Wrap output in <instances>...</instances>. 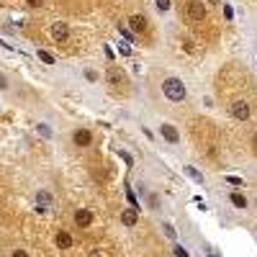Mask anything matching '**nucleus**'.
<instances>
[{
    "label": "nucleus",
    "mask_w": 257,
    "mask_h": 257,
    "mask_svg": "<svg viewBox=\"0 0 257 257\" xmlns=\"http://www.w3.org/2000/svg\"><path fill=\"white\" fill-rule=\"evenodd\" d=\"M152 126H155L157 139L167 149H175L178 157H183V132H180V126L173 123V121H165V118H152Z\"/></svg>",
    "instance_id": "1"
},
{
    "label": "nucleus",
    "mask_w": 257,
    "mask_h": 257,
    "mask_svg": "<svg viewBox=\"0 0 257 257\" xmlns=\"http://www.w3.org/2000/svg\"><path fill=\"white\" fill-rule=\"evenodd\" d=\"M157 90L167 103H173V105H180L188 98V85L180 75H162L160 82H157Z\"/></svg>",
    "instance_id": "2"
},
{
    "label": "nucleus",
    "mask_w": 257,
    "mask_h": 257,
    "mask_svg": "<svg viewBox=\"0 0 257 257\" xmlns=\"http://www.w3.org/2000/svg\"><path fill=\"white\" fill-rule=\"evenodd\" d=\"M224 201H226V206L231 208V213H237L239 219H244L247 213L252 211V201H249L247 193H242V190H229V193H224Z\"/></svg>",
    "instance_id": "3"
},
{
    "label": "nucleus",
    "mask_w": 257,
    "mask_h": 257,
    "mask_svg": "<svg viewBox=\"0 0 257 257\" xmlns=\"http://www.w3.org/2000/svg\"><path fill=\"white\" fill-rule=\"evenodd\" d=\"M80 77L88 88H95V90H100L105 85V72L100 67H95V64H85V67L80 70Z\"/></svg>",
    "instance_id": "4"
},
{
    "label": "nucleus",
    "mask_w": 257,
    "mask_h": 257,
    "mask_svg": "<svg viewBox=\"0 0 257 257\" xmlns=\"http://www.w3.org/2000/svg\"><path fill=\"white\" fill-rule=\"evenodd\" d=\"M72 144L77 147V149H90L93 144H95V132L93 128H88V126H77V128H72Z\"/></svg>",
    "instance_id": "5"
},
{
    "label": "nucleus",
    "mask_w": 257,
    "mask_h": 257,
    "mask_svg": "<svg viewBox=\"0 0 257 257\" xmlns=\"http://www.w3.org/2000/svg\"><path fill=\"white\" fill-rule=\"evenodd\" d=\"M152 11L167 26L175 21V3H173V0H152Z\"/></svg>",
    "instance_id": "6"
},
{
    "label": "nucleus",
    "mask_w": 257,
    "mask_h": 257,
    "mask_svg": "<svg viewBox=\"0 0 257 257\" xmlns=\"http://www.w3.org/2000/svg\"><path fill=\"white\" fill-rule=\"evenodd\" d=\"M229 116H231L234 121L244 123V121H249V118H252V105H249L244 98L231 100V105H229Z\"/></svg>",
    "instance_id": "7"
},
{
    "label": "nucleus",
    "mask_w": 257,
    "mask_h": 257,
    "mask_svg": "<svg viewBox=\"0 0 257 257\" xmlns=\"http://www.w3.org/2000/svg\"><path fill=\"white\" fill-rule=\"evenodd\" d=\"M34 203H36V211H39V213L52 211V208H54V193H52V190H47V188L34 190Z\"/></svg>",
    "instance_id": "8"
},
{
    "label": "nucleus",
    "mask_w": 257,
    "mask_h": 257,
    "mask_svg": "<svg viewBox=\"0 0 257 257\" xmlns=\"http://www.w3.org/2000/svg\"><path fill=\"white\" fill-rule=\"evenodd\" d=\"M105 82H108L113 90H126L128 88V75L118 67H108L105 70Z\"/></svg>",
    "instance_id": "9"
},
{
    "label": "nucleus",
    "mask_w": 257,
    "mask_h": 257,
    "mask_svg": "<svg viewBox=\"0 0 257 257\" xmlns=\"http://www.w3.org/2000/svg\"><path fill=\"white\" fill-rule=\"evenodd\" d=\"M126 24H128V29H132L137 36H147L149 29H152V24H149V18L144 13H132L126 18Z\"/></svg>",
    "instance_id": "10"
},
{
    "label": "nucleus",
    "mask_w": 257,
    "mask_h": 257,
    "mask_svg": "<svg viewBox=\"0 0 257 257\" xmlns=\"http://www.w3.org/2000/svg\"><path fill=\"white\" fill-rule=\"evenodd\" d=\"M47 34L52 36V41H59V44H64V41L70 39L72 29H70L67 21H54V24L49 26V31H47Z\"/></svg>",
    "instance_id": "11"
},
{
    "label": "nucleus",
    "mask_w": 257,
    "mask_h": 257,
    "mask_svg": "<svg viewBox=\"0 0 257 257\" xmlns=\"http://www.w3.org/2000/svg\"><path fill=\"white\" fill-rule=\"evenodd\" d=\"M185 13H188V18H190V21L201 24V21L206 18V13H208V8H206L203 0H188V3H185Z\"/></svg>",
    "instance_id": "12"
},
{
    "label": "nucleus",
    "mask_w": 257,
    "mask_h": 257,
    "mask_svg": "<svg viewBox=\"0 0 257 257\" xmlns=\"http://www.w3.org/2000/svg\"><path fill=\"white\" fill-rule=\"evenodd\" d=\"M157 224H160V231H162V237L167 239V242H180V231H178V226L173 224V221H167L165 216H157Z\"/></svg>",
    "instance_id": "13"
},
{
    "label": "nucleus",
    "mask_w": 257,
    "mask_h": 257,
    "mask_svg": "<svg viewBox=\"0 0 257 257\" xmlns=\"http://www.w3.org/2000/svg\"><path fill=\"white\" fill-rule=\"evenodd\" d=\"M183 175L190 180V183H196V185H206L208 180H206V175L201 173V167H196V165H190V162H183Z\"/></svg>",
    "instance_id": "14"
},
{
    "label": "nucleus",
    "mask_w": 257,
    "mask_h": 257,
    "mask_svg": "<svg viewBox=\"0 0 257 257\" xmlns=\"http://www.w3.org/2000/svg\"><path fill=\"white\" fill-rule=\"evenodd\" d=\"M93 221H95V213H93L90 208H77V211H75V224H77L80 229H90Z\"/></svg>",
    "instance_id": "15"
},
{
    "label": "nucleus",
    "mask_w": 257,
    "mask_h": 257,
    "mask_svg": "<svg viewBox=\"0 0 257 257\" xmlns=\"http://www.w3.org/2000/svg\"><path fill=\"white\" fill-rule=\"evenodd\" d=\"M242 36H244V41H249V44H257V18H244Z\"/></svg>",
    "instance_id": "16"
},
{
    "label": "nucleus",
    "mask_w": 257,
    "mask_h": 257,
    "mask_svg": "<svg viewBox=\"0 0 257 257\" xmlns=\"http://www.w3.org/2000/svg\"><path fill=\"white\" fill-rule=\"evenodd\" d=\"M121 224H123L126 229H134V226L139 224V211L132 208V206H126V208L121 211Z\"/></svg>",
    "instance_id": "17"
},
{
    "label": "nucleus",
    "mask_w": 257,
    "mask_h": 257,
    "mask_svg": "<svg viewBox=\"0 0 257 257\" xmlns=\"http://www.w3.org/2000/svg\"><path fill=\"white\" fill-rule=\"evenodd\" d=\"M244 59L249 62V67L257 77V44H249V41H244Z\"/></svg>",
    "instance_id": "18"
},
{
    "label": "nucleus",
    "mask_w": 257,
    "mask_h": 257,
    "mask_svg": "<svg viewBox=\"0 0 257 257\" xmlns=\"http://www.w3.org/2000/svg\"><path fill=\"white\" fill-rule=\"evenodd\" d=\"M193 239L198 242V254H203V257H221V252H219L216 247H213V244H208V242L198 239V234H196V237H193Z\"/></svg>",
    "instance_id": "19"
},
{
    "label": "nucleus",
    "mask_w": 257,
    "mask_h": 257,
    "mask_svg": "<svg viewBox=\"0 0 257 257\" xmlns=\"http://www.w3.org/2000/svg\"><path fill=\"white\" fill-rule=\"evenodd\" d=\"M54 242H57L59 249H70V247H72V234H70V231H57Z\"/></svg>",
    "instance_id": "20"
},
{
    "label": "nucleus",
    "mask_w": 257,
    "mask_h": 257,
    "mask_svg": "<svg viewBox=\"0 0 257 257\" xmlns=\"http://www.w3.org/2000/svg\"><path fill=\"white\" fill-rule=\"evenodd\" d=\"M36 57L44 62V64H49V67H54V64H57V57H54L49 49H36Z\"/></svg>",
    "instance_id": "21"
},
{
    "label": "nucleus",
    "mask_w": 257,
    "mask_h": 257,
    "mask_svg": "<svg viewBox=\"0 0 257 257\" xmlns=\"http://www.w3.org/2000/svg\"><path fill=\"white\" fill-rule=\"evenodd\" d=\"M36 132L44 137V139H54L57 134H54V126H49V123H36Z\"/></svg>",
    "instance_id": "22"
},
{
    "label": "nucleus",
    "mask_w": 257,
    "mask_h": 257,
    "mask_svg": "<svg viewBox=\"0 0 257 257\" xmlns=\"http://www.w3.org/2000/svg\"><path fill=\"white\" fill-rule=\"evenodd\" d=\"M118 31H121V36H123V39H128V41H137V34H134L132 29H128L126 21H118Z\"/></svg>",
    "instance_id": "23"
},
{
    "label": "nucleus",
    "mask_w": 257,
    "mask_h": 257,
    "mask_svg": "<svg viewBox=\"0 0 257 257\" xmlns=\"http://www.w3.org/2000/svg\"><path fill=\"white\" fill-rule=\"evenodd\" d=\"M173 257H188V249H185L180 242H175V244H173Z\"/></svg>",
    "instance_id": "24"
},
{
    "label": "nucleus",
    "mask_w": 257,
    "mask_h": 257,
    "mask_svg": "<svg viewBox=\"0 0 257 257\" xmlns=\"http://www.w3.org/2000/svg\"><path fill=\"white\" fill-rule=\"evenodd\" d=\"M11 257H31V254H29V249H24V247H16V249H11Z\"/></svg>",
    "instance_id": "25"
},
{
    "label": "nucleus",
    "mask_w": 257,
    "mask_h": 257,
    "mask_svg": "<svg viewBox=\"0 0 257 257\" xmlns=\"http://www.w3.org/2000/svg\"><path fill=\"white\" fill-rule=\"evenodd\" d=\"M11 88V80L6 77V72H0V90H8Z\"/></svg>",
    "instance_id": "26"
},
{
    "label": "nucleus",
    "mask_w": 257,
    "mask_h": 257,
    "mask_svg": "<svg viewBox=\"0 0 257 257\" xmlns=\"http://www.w3.org/2000/svg\"><path fill=\"white\" fill-rule=\"evenodd\" d=\"M26 3H29L31 8H44V3H47V0H26Z\"/></svg>",
    "instance_id": "27"
},
{
    "label": "nucleus",
    "mask_w": 257,
    "mask_h": 257,
    "mask_svg": "<svg viewBox=\"0 0 257 257\" xmlns=\"http://www.w3.org/2000/svg\"><path fill=\"white\" fill-rule=\"evenodd\" d=\"M208 3H211V6H221V3H224V0H208Z\"/></svg>",
    "instance_id": "28"
},
{
    "label": "nucleus",
    "mask_w": 257,
    "mask_h": 257,
    "mask_svg": "<svg viewBox=\"0 0 257 257\" xmlns=\"http://www.w3.org/2000/svg\"><path fill=\"white\" fill-rule=\"evenodd\" d=\"M252 208H254V213H257V196H254V201H252Z\"/></svg>",
    "instance_id": "29"
},
{
    "label": "nucleus",
    "mask_w": 257,
    "mask_h": 257,
    "mask_svg": "<svg viewBox=\"0 0 257 257\" xmlns=\"http://www.w3.org/2000/svg\"><path fill=\"white\" fill-rule=\"evenodd\" d=\"M162 257H173V254H162Z\"/></svg>",
    "instance_id": "30"
},
{
    "label": "nucleus",
    "mask_w": 257,
    "mask_h": 257,
    "mask_svg": "<svg viewBox=\"0 0 257 257\" xmlns=\"http://www.w3.org/2000/svg\"><path fill=\"white\" fill-rule=\"evenodd\" d=\"M196 257H203V254H198V252H196Z\"/></svg>",
    "instance_id": "31"
}]
</instances>
